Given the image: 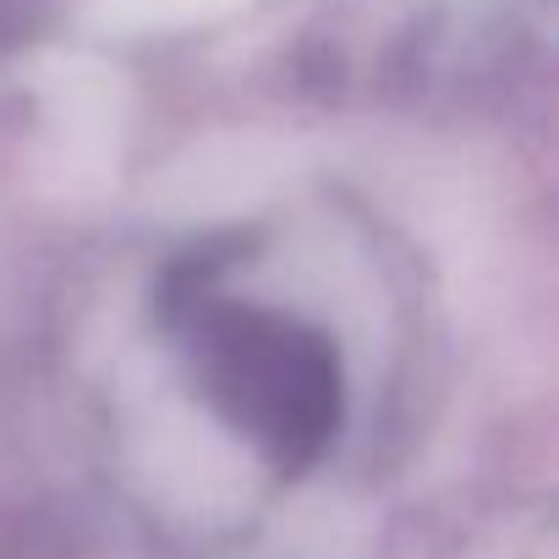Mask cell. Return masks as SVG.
Instances as JSON below:
<instances>
[{
	"label": "cell",
	"mask_w": 559,
	"mask_h": 559,
	"mask_svg": "<svg viewBox=\"0 0 559 559\" xmlns=\"http://www.w3.org/2000/svg\"><path fill=\"white\" fill-rule=\"evenodd\" d=\"M209 401L230 428L258 439L280 472H302L335 433L341 417V368L335 352L269 313H230L209 324L203 352Z\"/></svg>",
	"instance_id": "cell-1"
}]
</instances>
